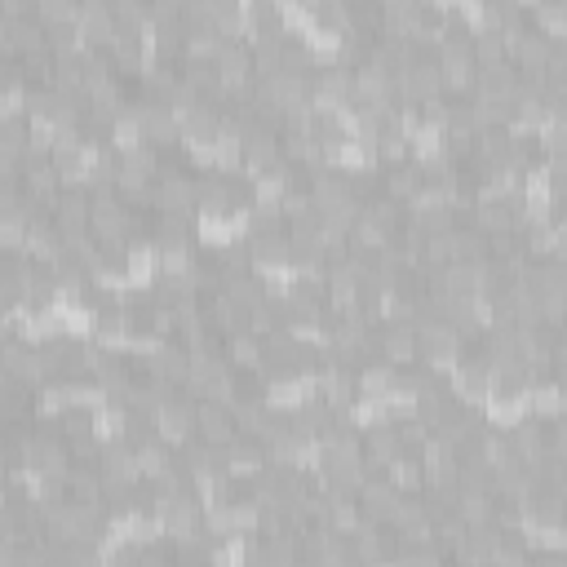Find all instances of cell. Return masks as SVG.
Masks as SVG:
<instances>
[{
	"label": "cell",
	"mask_w": 567,
	"mask_h": 567,
	"mask_svg": "<svg viewBox=\"0 0 567 567\" xmlns=\"http://www.w3.org/2000/svg\"><path fill=\"white\" fill-rule=\"evenodd\" d=\"M399 497H404V492H399L390 479H368V483H364V492H359L364 519H368V523H390V514H395Z\"/></svg>",
	"instance_id": "8fae6325"
},
{
	"label": "cell",
	"mask_w": 567,
	"mask_h": 567,
	"mask_svg": "<svg viewBox=\"0 0 567 567\" xmlns=\"http://www.w3.org/2000/svg\"><path fill=\"white\" fill-rule=\"evenodd\" d=\"M417 337H421L426 364H452V359L461 355V333L448 319H426V324H417Z\"/></svg>",
	"instance_id": "7a4b0ae2"
},
{
	"label": "cell",
	"mask_w": 567,
	"mask_h": 567,
	"mask_svg": "<svg viewBox=\"0 0 567 567\" xmlns=\"http://www.w3.org/2000/svg\"><path fill=\"white\" fill-rule=\"evenodd\" d=\"M417 191H421V173L412 169V164H399V169H390L386 173V195L390 200H417Z\"/></svg>",
	"instance_id": "cb8c5ba5"
},
{
	"label": "cell",
	"mask_w": 567,
	"mask_h": 567,
	"mask_svg": "<svg viewBox=\"0 0 567 567\" xmlns=\"http://www.w3.org/2000/svg\"><path fill=\"white\" fill-rule=\"evenodd\" d=\"M559 390H563V399H567V364L559 368Z\"/></svg>",
	"instance_id": "1f68e13d"
},
{
	"label": "cell",
	"mask_w": 567,
	"mask_h": 567,
	"mask_svg": "<svg viewBox=\"0 0 567 567\" xmlns=\"http://www.w3.org/2000/svg\"><path fill=\"white\" fill-rule=\"evenodd\" d=\"M249 244H253V262H262V266L293 262V244H288V235H262V240H249Z\"/></svg>",
	"instance_id": "44dd1931"
},
{
	"label": "cell",
	"mask_w": 567,
	"mask_h": 567,
	"mask_svg": "<svg viewBox=\"0 0 567 567\" xmlns=\"http://www.w3.org/2000/svg\"><path fill=\"white\" fill-rule=\"evenodd\" d=\"M364 457L373 461L377 470H395L399 461L408 457V443L399 439L395 426H373L368 430V439H364Z\"/></svg>",
	"instance_id": "ba28073f"
},
{
	"label": "cell",
	"mask_w": 567,
	"mask_h": 567,
	"mask_svg": "<svg viewBox=\"0 0 567 567\" xmlns=\"http://www.w3.org/2000/svg\"><path fill=\"white\" fill-rule=\"evenodd\" d=\"M457 519L466 523V528H488V523H497V501H492V492H461Z\"/></svg>",
	"instance_id": "9a60e30c"
},
{
	"label": "cell",
	"mask_w": 567,
	"mask_h": 567,
	"mask_svg": "<svg viewBox=\"0 0 567 567\" xmlns=\"http://www.w3.org/2000/svg\"><path fill=\"white\" fill-rule=\"evenodd\" d=\"M381 355H386L390 368H408L412 359L421 355V337L412 324H390L386 333H381Z\"/></svg>",
	"instance_id": "30bf717a"
},
{
	"label": "cell",
	"mask_w": 567,
	"mask_h": 567,
	"mask_svg": "<svg viewBox=\"0 0 567 567\" xmlns=\"http://www.w3.org/2000/svg\"><path fill=\"white\" fill-rule=\"evenodd\" d=\"M550 452H554V461H563L567 466V417L554 426V435H550Z\"/></svg>",
	"instance_id": "f546056e"
},
{
	"label": "cell",
	"mask_w": 567,
	"mask_h": 567,
	"mask_svg": "<svg viewBox=\"0 0 567 567\" xmlns=\"http://www.w3.org/2000/svg\"><path fill=\"white\" fill-rule=\"evenodd\" d=\"M226 297H231L235 306H244V311H257V306L266 302V288H262V280H257V275H226Z\"/></svg>",
	"instance_id": "e0dca14e"
},
{
	"label": "cell",
	"mask_w": 567,
	"mask_h": 567,
	"mask_svg": "<svg viewBox=\"0 0 567 567\" xmlns=\"http://www.w3.org/2000/svg\"><path fill=\"white\" fill-rule=\"evenodd\" d=\"M195 430H200L204 443H213V448H231L235 443V412H226L218 399H200L195 404Z\"/></svg>",
	"instance_id": "3957f363"
},
{
	"label": "cell",
	"mask_w": 567,
	"mask_h": 567,
	"mask_svg": "<svg viewBox=\"0 0 567 567\" xmlns=\"http://www.w3.org/2000/svg\"><path fill=\"white\" fill-rule=\"evenodd\" d=\"M457 390H461V399L492 395V359H466V364H457Z\"/></svg>",
	"instance_id": "5bb4252c"
},
{
	"label": "cell",
	"mask_w": 567,
	"mask_h": 567,
	"mask_svg": "<svg viewBox=\"0 0 567 567\" xmlns=\"http://www.w3.org/2000/svg\"><path fill=\"white\" fill-rule=\"evenodd\" d=\"M89 231H94L98 244H125V235L133 231V218H129V209L116 200V195H98Z\"/></svg>",
	"instance_id": "6da1fadb"
},
{
	"label": "cell",
	"mask_w": 567,
	"mask_h": 567,
	"mask_svg": "<svg viewBox=\"0 0 567 567\" xmlns=\"http://www.w3.org/2000/svg\"><path fill=\"white\" fill-rule=\"evenodd\" d=\"M138 470L147 474V479H164V474H173V457H169V448H164V439H151V443H142L138 448Z\"/></svg>",
	"instance_id": "d6986e66"
},
{
	"label": "cell",
	"mask_w": 567,
	"mask_h": 567,
	"mask_svg": "<svg viewBox=\"0 0 567 567\" xmlns=\"http://www.w3.org/2000/svg\"><path fill=\"white\" fill-rule=\"evenodd\" d=\"M0 399H5V417L18 421V417L27 412V399H32V395H27V381H23V377H5V390H0Z\"/></svg>",
	"instance_id": "484cf974"
},
{
	"label": "cell",
	"mask_w": 567,
	"mask_h": 567,
	"mask_svg": "<svg viewBox=\"0 0 567 567\" xmlns=\"http://www.w3.org/2000/svg\"><path fill=\"white\" fill-rule=\"evenodd\" d=\"M240 147H244V164H249V169H275V164H280V138H275V129L262 125V120H253V125L240 133Z\"/></svg>",
	"instance_id": "277c9868"
},
{
	"label": "cell",
	"mask_w": 567,
	"mask_h": 567,
	"mask_svg": "<svg viewBox=\"0 0 567 567\" xmlns=\"http://www.w3.org/2000/svg\"><path fill=\"white\" fill-rule=\"evenodd\" d=\"M160 523H164V532H173V536H178V541H191V536L200 532L204 514H200V505H195V497L187 492V497L160 501Z\"/></svg>",
	"instance_id": "9c48e42d"
},
{
	"label": "cell",
	"mask_w": 567,
	"mask_h": 567,
	"mask_svg": "<svg viewBox=\"0 0 567 567\" xmlns=\"http://www.w3.org/2000/svg\"><path fill=\"white\" fill-rule=\"evenodd\" d=\"M536 18H541V23H567V0L563 5H541L536 9Z\"/></svg>",
	"instance_id": "4dcf8cb0"
},
{
	"label": "cell",
	"mask_w": 567,
	"mask_h": 567,
	"mask_svg": "<svg viewBox=\"0 0 567 567\" xmlns=\"http://www.w3.org/2000/svg\"><path fill=\"white\" fill-rule=\"evenodd\" d=\"M377 156L399 169V164L408 160V142H404V138H377Z\"/></svg>",
	"instance_id": "f1b7e54d"
},
{
	"label": "cell",
	"mask_w": 567,
	"mask_h": 567,
	"mask_svg": "<svg viewBox=\"0 0 567 567\" xmlns=\"http://www.w3.org/2000/svg\"><path fill=\"white\" fill-rule=\"evenodd\" d=\"M195 430V404L173 399L169 408H160V439L164 443H182Z\"/></svg>",
	"instance_id": "2e32d148"
},
{
	"label": "cell",
	"mask_w": 567,
	"mask_h": 567,
	"mask_svg": "<svg viewBox=\"0 0 567 567\" xmlns=\"http://www.w3.org/2000/svg\"><path fill=\"white\" fill-rule=\"evenodd\" d=\"M231 355H235V364H262L266 350H262V342H257V337L240 333V337L231 342Z\"/></svg>",
	"instance_id": "83f0119b"
},
{
	"label": "cell",
	"mask_w": 567,
	"mask_h": 567,
	"mask_svg": "<svg viewBox=\"0 0 567 567\" xmlns=\"http://www.w3.org/2000/svg\"><path fill=\"white\" fill-rule=\"evenodd\" d=\"M567 404L563 399V390L559 386H541V390H532V417H554Z\"/></svg>",
	"instance_id": "4316f807"
},
{
	"label": "cell",
	"mask_w": 567,
	"mask_h": 567,
	"mask_svg": "<svg viewBox=\"0 0 567 567\" xmlns=\"http://www.w3.org/2000/svg\"><path fill=\"white\" fill-rule=\"evenodd\" d=\"M390 386H395V368L390 364H368L364 373H359V390H364V399H386Z\"/></svg>",
	"instance_id": "603a6c76"
},
{
	"label": "cell",
	"mask_w": 567,
	"mask_h": 567,
	"mask_svg": "<svg viewBox=\"0 0 567 567\" xmlns=\"http://www.w3.org/2000/svg\"><path fill=\"white\" fill-rule=\"evenodd\" d=\"M138 116H142V133H147V142H173L182 129L178 111H173L169 98H147L138 102Z\"/></svg>",
	"instance_id": "8992f818"
},
{
	"label": "cell",
	"mask_w": 567,
	"mask_h": 567,
	"mask_svg": "<svg viewBox=\"0 0 567 567\" xmlns=\"http://www.w3.org/2000/svg\"><path fill=\"white\" fill-rule=\"evenodd\" d=\"M510 443H514V457H519L528 470L541 466V461H545V448H550V439H545V430H541V421H536V417L519 421V426L510 430Z\"/></svg>",
	"instance_id": "7c38bea8"
},
{
	"label": "cell",
	"mask_w": 567,
	"mask_h": 567,
	"mask_svg": "<svg viewBox=\"0 0 567 567\" xmlns=\"http://www.w3.org/2000/svg\"><path fill=\"white\" fill-rule=\"evenodd\" d=\"M421 226V235H448V231H457V226H452V204H439V209H417V218H412Z\"/></svg>",
	"instance_id": "d4e9b609"
},
{
	"label": "cell",
	"mask_w": 567,
	"mask_h": 567,
	"mask_svg": "<svg viewBox=\"0 0 567 567\" xmlns=\"http://www.w3.org/2000/svg\"><path fill=\"white\" fill-rule=\"evenodd\" d=\"M156 204L164 213H187L191 204H200V182H191L187 173H160L156 178Z\"/></svg>",
	"instance_id": "52a82bcc"
},
{
	"label": "cell",
	"mask_w": 567,
	"mask_h": 567,
	"mask_svg": "<svg viewBox=\"0 0 567 567\" xmlns=\"http://www.w3.org/2000/svg\"><path fill=\"white\" fill-rule=\"evenodd\" d=\"M111 58L116 63H125V67H147V36L142 32H133V27H120L116 32V45H111Z\"/></svg>",
	"instance_id": "ac0fdd59"
},
{
	"label": "cell",
	"mask_w": 567,
	"mask_h": 567,
	"mask_svg": "<svg viewBox=\"0 0 567 567\" xmlns=\"http://www.w3.org/2000/svg\"><path fill=\"white\" fill-rule=\"evenodd\" d=\"M266 461V448H257V443H231L226 448V470L231 474H257Z\"/></svg>",
	"instance_id": "7402d4cb"
},
{
	"label": "cell",
	"mask_w": 567,
	"mask_h": 567,
	"mask_svg": "<svg viewBox=\"0 0 567 567\" xmlns=\"http://www.w3.org/2000/svg\"><path fill=\"white\" fill-rule=\"evenodd\" d=\"M80 36L89 40V45H116V32H120V23H116V5H102V0H85L80 5Z\"/></svg>",
	"instance_id": "5b68a950"
},
{
	"label": "cell",
	"mask_w": 567,
	"mask_h": 567,
	"mask_svg": "<svg viewBox=\"0 0 567 567\" xmlns=\"http://www.w3.org/2000/svg\"><path fill=\"white\" fill-rule=\"evenodd\" d=\"M151 377L156 381H169V386H178V381L191 377V355L182 346H160L156 355H151Z\"/></svg>",
	"instance_id": "4fadbf2b"
},
{
	"label": "cell",
	"mask_w": 567,
	"mask_h": 567,
	"mask_svg": "<svg viewBox=\"0 0 567 567\" xmlns=\"http://www.w3.org/2000/svg\"><path fill=\"white\" fill-rule=\"evenodd\" d=\"M67 488H71V497H76V501H85V505H98V497H102V492H107V479H102V470H89V466H80V470H71Z\"/></svg>",
	"instance_id": "ffe728a7"
}]
</instances>
